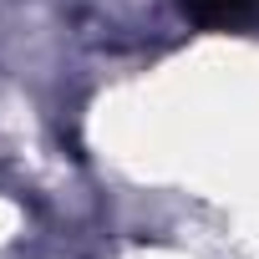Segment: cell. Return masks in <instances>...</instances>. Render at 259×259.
<instances>
[{
  "label": "cell",
  "instance_id": "obj_1",
  "mask_svg": "<svg viewBox=\"0 0 259 259\" xmlns=\"http://www.w3.org/2000/svg\"><path fill=\"white\" fill-rule=\"evenodd\" d=\"M183 16L208 26V31H229V26H249L259 16V0H178Z\"/></svg>",
  "mask_w": 259,
  "mask_h": 259
}]
</instances>
